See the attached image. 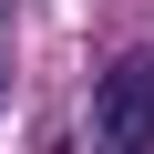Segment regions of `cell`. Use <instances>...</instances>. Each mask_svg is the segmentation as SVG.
Segmentation results:
<instances>
[{
  "mask_svg": "<svg viewBox=\"0 0 154 154\" xmlns=\"http://www.w3.org/2000/svg\"><path fill=\"white\" fill-rule=\"evenodd\" d=\"M93 134L103 154H154V51H123L93 82Z\"/></svg>",
  "mask_w": 154,
  "mask_h": 154,
  "instance_id": "cell-1",
  "label": "cell"
},
{
  "mask_svg": "<svg viewBox=\"0 0 154 154\" xmlns=\"http://www.w3.org/2000/svg\"><path fill=\"white\" fill-rule=\"evenodd\" d=\"M51 154H72V144H51Z\"/></svg>",
  "mask_w": 154,
  "mask_h": 154,
  "instance_id": "cell-2",
  "label": "cell"
}]
</instances>
